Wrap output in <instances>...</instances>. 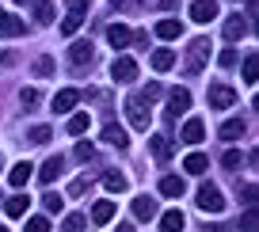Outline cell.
<instances>
[{"instance_id":"cell-6","label":"cell","mask_w":259,"mask_h":232,"mask_svg":"<svg viewBox=\"0 0 259 232\" xmlns=\"http://www.w3.org/2000/svg\"><path fill=\"white\" fill-rule=\"evenodd\" d=\"M233 103H236V91L229 84H210V107L213 111H229Z\"/></svg>"},{"instance_id":"cell-32","label":"cell","mask_w":259,"mask_h":232,"mask_svg":"<svg viewBox=\"0 0 259 232\" xmlns=\"http://www.w3.org/2000/svg\"><path fill=\"white\" fill-rule=\"evenodd\" d=\"M84 224H88V217H84V213H69L61 228H65V232H84Z\"/></svg>"},{"instance_id":"cell-39","label":"cell","mask_w":259,"mask_h":232,"mask_svg":"<svg viewBox=\"0 0 259 232\" xmlns=\"http://www.w3.org/2000/svg\"><path fill=\"white\" fill-rule=\"evenodd\" d=\"M42 206H46V213H61V194H46Z\"/></svg>"},{"instance_id":"cell-48","label":"cell","mask_w":259,"mask_h":232,"mask_svg":"<svg viewBox=\"0 0 259 232\" xmlns=\"http://www.w3.org/2000/svg\"><path fill=\"white\" fill-rule=\"evenodd\" d=\"M114 232H134V224H118V228H114Z\"/></svg>"},{"instance_id":"cell-36","label":"cell","mask_w":259,"mask_h":232,"mask_svg":"<svg viewBox=\"0 0 259 232\" xmlns=\"http://www.w3.org/2000/svg\"><path fill=\"white\" fill-rule=\"evenodd\" d=\"M50 137H54V129H50V126H34L31 129V145H46Z\"/></svg>"},{"instance_id":"cell-42","label":"cell","mask_w":259,"mask_h":232,"mask_svg":"<svg viewBox=\"0 0 259 232\" xmlns=\"http://www.w3.org/2000/svg\"><path fill=\"white\" fill-rule=\"evenodd\" d=\"M65 8H69V12H80V16H84V12L92 8V0H65Z\"/></svg>"},{"instance_id":"cell-33","label":"cell","mask_w":259,"mask_h":232,"mask_svg":"<svg viewBox=\"0 0 259 232\" xmlns=\"http://www.w3.org/2000/svg\"><path fill=\"white\" fill-rule=\"evenodd\" d=\"M34 76H54V57L42 54L38 61H34Z\"/></svg>"},{"instance_id":"cell-11","label":"cell","mask_w":259,"mask_h":232,"mask_svg":"<svg viewBox=\"0 0 259 232\" xmlns=\"http://www.w3.org/2000/svg\"><path fill=\"white\" fill-rule=\"evenodd\" d=\"M191 19H194V23H210V19H218V4H213V0H194V4H191Z\"/></svg>"},{"instance_id":"cell-15","label":"cell","mask_w":259,"mask_h":232,"mask_svg":"<svg viewBox=\"0 0 259 232\" xmlns=\"http://www.w3.org/2000/svg\"><path fill=\"white\" fill-rule=\"evenodd\" d=\"M134 217H138V221H153L156 217V202L149 198V194H138V198H134Z\"/></svg>"},{"instance_id":"cell-9","label":"cell","mask_w":259,"mask_h":232,"mask_svg":"<svg viewBox=\"0 0 259 232\" xmlns=\"http://www.w3.org/2000/svg\"><path fill=\"white\" fill-rule=\"evenodd\" d=\"M92 57H96V46H92V42H73V46H69V61H73V69L92 65Z\"/></svg>"},{"instance_id":"cell-26","label":"cell","mask_w":259,"mask_h":232,"mask_svg":"<svg viewBox=\"0 0 259 232\" xmlns=\"http://www.w3.org/2000/svg\"><path fill=\"white\" fill-rule=\"evenodd\" d=\"M54 16H57V8L50 4V0H42V4H34V23H54Z\"/></svg>"},{"instance_id":"cell-23","label":"cell","mask_w":259,"mask_h":232,"mask_svg":"<svg viewBox=\"0 0 259 232\" xmlns=\"http://www.w3.org/2000/svg\"><path fill=\"white\" fill-rule=\"evenodd\" d=\"M92 221H96V224L114 221V202H96V206H92Z\"/></svg>"},{"instance_id":"cell-4","label":"cell","mask_w":259,"mask_h":232,"mask_svg":"<svg viewBox=\"0 0 259 232\" xmlns=\"http://www.w3.org/2000/svg\"><path fill=\"white\" fill-rule=\"evenodd\" d=\"M187 107H191V91H187V88H171V91H168V107H164V118L176 122Z\"/></svg>"},{"instance_id":"cell-44","label":"cell","mask_w":259,"mask_h":232,"mask_svg":"<svg viewBox=\"0 0 259 232\" xmlns=\"http://www.w3.org/2000/svg\"><path fill=\"white\" fill-rule=\"evenodd\" d=\"M240 228H244V232H255V209H251V206H248V213H244Z\"/></svg>"},{"instance_id":"cell-17","label":"cell","mask_w":259,"mask_h":232,"mask_svg":"<svg viewBox=\"0 0 259 232\" xmlns=\"http://www.w3.org/2000/svg\"><path fill=\"white\" fill-rule=\"evenodd\" d=\"M183 191H187L183 175H164V179H160V194H164V198H179Z\"/></svg>"},{"instance_id":"cell-2","label":"cell","mask_w":259,"mask_h":232,"mask_svg":"<svg viewBox=\"0 0 259 232\" xmlns=\"http://www.w3.org/2000/svg\"><path fill=\"white\" fill-rule=\"evenodd\" d=\"M194 202H198V209H202V213H221V209H225V194H221L213 183H202V187H198Z\"/></svg>"},{"instance_id":"cell-40","label":"cell","mask_w":259,"mask_h":232,"mask_svg":"<svg viewBox=\"0 0 259 232\" xmlns=\"http://www.w3.org/2000/svg\"><path fill=\"white\" fill-rule=\"evenodd\" d=\"M19 99H23L27 111H31V107H38V91H34V88H23V91H19Z\"/></svg>"},{"instance_id":"cell-16","label":"cell","mask_w":259,"mask_h":232,"mask_svg":"<svg viewBox=\"0 0 259 232\" xmlns=\"http://www.w3.org/2000/svg\"><path fill=\"white\" fill-rule=\"evenodd\" d=\"M244 34H248V19L229 16V19H225V38H229V42H240Z\"/></svg>"},{"instance_id":"cell-37","label":"cell","mask_w":259,"mask_h":232,"mask_svg":"<svg viewBox=\"0 0 259 232\" xmlns=\"http://www.w3.org/2000/svg\"><path fill=\"white\" fill-rule=\"evenodd\" d=\"M111 4H114V12H141L145 0H111Z\"/></svg>"},{"instance_id":"cell-18","label":"cell","mask_w":259,"mask_h":232,"mask_svg":"<svg viewBox=\"0 0 259 232\" xmlns=\"http://www.w3.org/2000/svg\"><path fill=\"white\" fill-rule=\"evenodd\" d=\"M61 171H65V160H61V156H50V160H46V164H42V171H38V179H42V183H54V179H57V175H61Z\"/></svg>"},{"instance_id":"cell-24","label":"cell","mask_w":259,"mask_h":232,"mask_svg":"<svg viewBox=\"0 0 259 232\" xmlns=\"http://www.w3.org/2000/svg\"><path fill=\"white\" fill-rule=\"evenodd\" d=\"M206 168H210V160H206L202 152H191V156L183 160V171H191V175H202Z\"/></svg>"},{"instance_id":"cell-19","label":"cell","mask_w":259,"mask_h":232,"mask_svg":"<svg viewBox=\"0 0 259 232\" xmlns=\"http://www.w3.org/2000/svg\"><path fill=\"white\" fill-rule=\"evenodd\" d=\"M244 129H248V126H244V118H229L225 126L218 129V137H221V141H236V137H244Z\"/></svg>"},{"instance_id":"cell-10","label":"cell","mask_w":259,"mask_h":232,"mask_svg":"<svg viewBox=\"0 0 259 232\" xmlns=\"http://www.w3.org/2000/svg\"><path fill=\"white\" fill-rule=\"evenodd\" d=\"M27 31V23L19 16H12V12H0V38H19V34Z\"/></svg>"},{"instance_id":"cell-7","label":"cell","mask_w":259,"mask_h":232,"mask_svg":"<svg viewBox=\"0 0 259 232\" xmlns=\"http://www.w3.org/2000/svg\"><path fill=\"white\" fill-rule=\"evenodd\" d=\"M149 149H153V156H156L160 164H168L171 152H176V141H171L168 133H153V137H149Z\"/></svg>"},{"instance_id":"cell-43","label":"cell","mask_w":259,"mask_h":232,"mask_svg":"<svg viewBox=\"0 0 259 232\" xmlns=\"http://www.w3.org/2000/svg\"><path fill=\"white\" fill-rule=\"evenodd\" d=\"M84 191H88V179H73V183H69V194H73V198H80Z\"/></svg>"},{"instance_id":"cell-34","label":"cell","mask_w":259,"mask_h":232,"mask_svg":"<svg viewBox=\"0 0 259 232\" xmlns=\"http://www.w3.org/2000/svg\"><path fill=\"white\" fill-rule=\"evenodd\" d=\"M240 164H244V160H240V152H236V149H229L225 156H221V168H225V171H236Z\"/></svg>"},{"instance_id":"cell-35","label":"cell","mask_w":259,"mask_h":232,"mask_svg":"<svg viewBox=\"0 0 259 232\" xmlns=\"http://www.w3.org/2000/svg\"><path fill=\"white\" fill-rule=\"evenodd\" d=\"M23 232H50V221H46V217H27Z\"/></svg>"},{"instance_id":"cell-31","label":"cell","mask_w":259,"mask_h":232,"mask_svg":"<svg viewBox=\"0 0 259 232\" xmlns=\"http://www.w3.org/2000/svg\"><path fill=\"white\" fill-rule=\"evenodd\" d=\"M88 114H73V118H69V133L73 137H80V133H88Z\"/></svg>"},{"instance_id":"cell-29","label":"cell","mask_w":259,"mask_h":232,"mask_svg":"<svg viewBox=\"0 0 259 232\" xmlns=\"http://www.w3.org/2000/svg\"><path fill=\"white\" fill-rule=\"evenodd\" d=\"M80 23H84L80 12H69V16H65V23H61V34H65V38H73V34L80 31Z\"/></svg>"},{"instance_id":"cell-46","label":"cell","mask_w":259,"mask_h":232,"mask_svg":"<svg viewBox=\"0 0 259 232\" xmlns=\"http://www.w3.org/2000/svg\"><path fill=\"white\" fill-rule=\"evenodd\" d=\"M156 96H160V84H149V88L141 91V99H145V103H149V99H156Z\"/></svg>"},{"instance_id":"cell-1","label":"cell","mask_w":259,"mask_h":232,"mask_svg":"<svg viewBox=\"0 0 259 232\" xmlns=\"http://www.w3.org/2000/svg\"><path fill=\"white\" fill-rule=\"evenodd\" d=\"M210 61V38H191L187 42V61H183V72L187 76H198Z\"/></svg>"},{"instance_id":"cell-13","label":"cell","mask_w":259,"mask_h":232,"mask_svg":"<svg viewBox=\"0 0 259 232\" xmlns=\"http://www.w3.org/2000/svg\"><path fill=\"white\" fill-rule=\"evenodd\" d=\"M179 137H183L187 145H198L206 137V126H202V118H187L183 122V129H179Z\"/></svg>"},{"instance_id":"cell-28","label":"cell","mask_w":259,"mask_h":232,"mask_svg":"<svg viewBox=\"0 0 259 232\" xmlns=\"http://www.w3.org/2000/svg\"><path fill=\"white\" fill-rule=\"evenodd\" d=\"M171 65H176V54H171V50H156L153 54V69L156 72H168Z\"/></svg>"},{"instance_id":"cell-49","label":"cell","mask_w":259,"mask_h":232,"mask_svg":"<svg viewBox=\"0 0 259 232\" xmlns=\"http://www.w3.org/2000/svg\"><path fill=\"white\" fill-rule=\"evenodd\" d=\"M0 232H8V228H4V224H0Z\"/></svg>"},{"instance_id":"cell-8","label":"cell","mask_w":259,"mask_h":232,"mask_svg":"<svg viewBox=\"0 0 259 232\" xmlns=\"http://www.w3.org/2000/svg\"><path fill=\"white\" fill-rule=\"evenodd\" d=\"M76 103H80V91H76V88H61V91L54 96V103H50V107H54V114H69Z\"/></svg>"},{"instance_id":"cell-14","label":"cell","mask_w":259,"mask_h":232,"mask_svg":"<svg viewBox=\"0 0 259 232\" xmlns=\"http://www.w3.org/2000/svg\"><path fill=\"white\" fill-rule=\"evenodd\" d=\"M103 141L114 145V149H126V145H130V133L118 126V122H107V126H103Z\"/></svg>"},{"instance_id":"cell-20","label":"cell","mask_w":259,"mask_h":232,"mask_svg":"<svg viewBox=\"0 0 259 232\" xmlns=\"http://www.w3.org/2000/svg\"><path fill=\"white\" fill-rule=\"evenodd\" d=\"M27 206H31V198H27V194H12V198L4 202V213H8V217H23Z\"/></svg>"},{"instance_id":"cell-47","label":"cell","mask_w":259,"mask_h":232,"mask_svg":"<svg viewBox=\"0 0 259 232\" xmlns=\"http://www.w3.org/2000/svg\"><path fill=\"white\" fill-rule=\"evenodd\" d=\"M206 232H236V228H229V224H206Z\"/></svg>"},{"instance_id":"cell-5","label":"cell","mask_w":259,"mask_h":232,"mask_svg":"<svg viewBox=\"0 0 259 232\" xmlns=\"http://www.w3.org/2000/svg\"><path fill=\"white\" fill-rule=\"evenodd\" d=\"M111 76H114L118 84L138 80V61H134V57H114V65H111Z\"/></svg>"},{"instance_id":"cell-27","label":"cell","mask_w":259,"mask_h":232,"mask_svg":"<svg viewBox=\"0 0 259 232\" xmlns=\"http://www.w3.org/2000/svg\"><path fill=\"white\" fill-rule=\"evenodd\" d=\"M103 187H107L111 194H122V191H126V175H122V171H107V175H103Z\"/></svg>"},{"instance_id":"cell-45","label":"cell","mask_w":259,"mask_h":232,"mask_svg":"<svg viewBox=\"0 0 259 232\" xmlns=\"http://www.w3.org/2000/svg\"><path fill=\"white\" fill-rule=\"evenodd\" d=\"M221 65H225V69H233L236 65V50H221V57H218Z\"/></svg>"},{"instance_id":"cell-3","label":"cell","mask_w":259,"mask_h":232,"mask_svg":"<svg viewBox=\"0 0 259 232\" xmlns=\"http://www.w3.org/2000/svg\"><path fill=\"white\" fill-rule=\"evenodd\" d=\"M126 118L134 129H149V103L141 96H130L126 99Z\"/></svg>"},{"instance_id":"cell-12","label":"cell","mask_w":259,"mask_h":232,"mask_svg":"<svg viewBox=\"0 0 259 232\" xmlns=\"http://www.w3.org/2000/svg\"><path fill=\"white\" fill-rule=\"evenodd\" d=\"M130 38H134V31H130L126 23H111V27H107V42H111L114 50H126Z\"/></svg>"},{"instance_id":"cell-21","label":"cell","mask_w":259,"mask_h":232,"mask_svg":"<svg viewBox=\"0 0 259 232\" xmlns=\"http://www.w3.org/2000/svg\"><path fill=\"white\" fill-rule=\"evenodd\" d=\"M31 175H34V168L23 160V164H16V168L8 171V183H12V187H27V179H31Z\"/></svg>"},{"instance_id":"cell-41","label":"cell","mask_w":259,"mask_h":232,"mask_svg":"<svg viewBox=\"0 0 259 232\" xmlns=\"http://www.w3.org/2000/svg\"><path fill=\"white\" fill-rule=\"evenodd\" d=\"M149 8L153 12H171V8H179V0H149Z\"/></svg>"},{"instance_id":"cell-30","label":"cell","mask_w":259,"mask_h":232,"mask_svg":"<svg viewBox=\"0 0 259 232\" xmlns=\"http://www.w3.org/2000/svg\"><path fill=\"white\" fill-rule=\"evenodd\" d=\"M73 156H76V160H84V164H88V160H96V145H92V141H76Z\"/></svg>"},{"instance_id":"cell-25","label":"cell","mask_w":259,"mask_h":232,"mask_svg":"<svg viewBox=\"0 0 259 232\" xmlns=\"http://www.w3.org/2000/svg\"><path fill=\"white\" fill-rule=\"evenodd\" d=\"M156 34H160V38H179V34H183V23H179V19H160V23H156Z\"/></svg>"},{"instance_id":"cell-22","label":"cell","mask_w":259,"mask_h":232,"mask_svg":"<svg viewBox=\"0 0 259 232\" xmlns=\"http://www.w3.org/2000/svg\"><path fill=\"white\" fill-rule=\"evenodd\" d=\"M183 213H179V209H168V213L160 217V232H183Z\"/></svg>"},{"instance_id":"cell-38","label":"cell","mask_w":259,"mask_h":232,"mask_svg":"<svg viewBox=\"0 0 259 232\" xmlns=\"http://www.w3.org/2000/svg\"><path fill=\"white\" fill-rule=\"evenodd\" d=\"M255 54H248V57H244V80H248V84H255Z\"/></svg>"}]
</instances>
